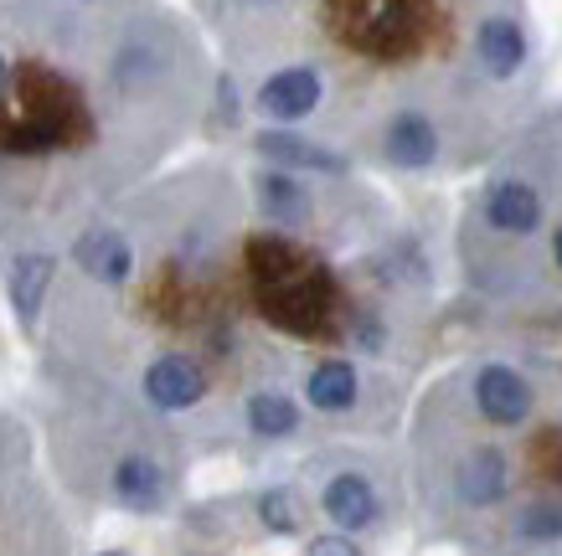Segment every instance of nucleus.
Returning a JSON list of instances; mask_svg holds the SVG:
<instances>
[{"label": "nucleus", "instance_id": "obj_10", "mask_svg": "<svg viewBox=\"0 0 562 556\" xmlns=\"http://www.w3.org/2000/svg\"><path fill=\"white\" fill-rule=\"evenodd\" d=\"M321 510L330 515V525H341L346 536L351 531H367L376 521V489L367 474H336V479H325L321 489Z\"/></svg>", "mask_w": 562, "mask_h": 556}, {"label": "nucleus", "instance_id": "obj_16", "mask_svg": "<svg viewBox=\"0 0 562 556\" xmlns=\"http://www.w3.org/2000/svg\"><path fill=\"white\" fill-rule=\"evenodd\" d=\"M254 150L269 155V160H284V166L321 170V175H341V170H346V160L336 150H325V145H315V139L290 135V129H263V135L254 139Z\"/></svg>", "mask_w": 562, "mask_h": 556}, {"label": "nucleus", "instance_id": "obj_22", "mask_svg": "<svg viewBox=\"0 0 562 556\" xmlns=\"http://www.w3.org/2000/svg\"><path fill=\"white\" fill-rule=\"evenodd\" d=\"M109 556H120V552H109Z\"/></svg>", "mask_w": 562, "mask_h": 556}, {"label": "nucleus", "instance_id": "obj_12", "mask_svg": "<svg viewBox=\"0 0 562 556\" xmlns=\"http://www.w3.org/2000/svg\"><path fill=\"white\" fill-rule=\"evenodd\" d=\"M52 279H57V258L52 253H36V248H21L16 258H11V304H16V320L32 330L36 315H42V304H47L52 294Z\"/></svg>", "mask_w": 562, "mask_h": 556}, {"label": "nucleus", "instance_id": "obj_18", "mask_svg": "<svg viewBox=\"0 0 562 556\" xmlns=\"http://www.w3.org/2000/svg\"><path fill=\"white\" fill-rule=\"evenodd\" d=\"M516 536L521 541H562V506L558 500H531L516 510Z\"/></svg>", "mask_w": 562, "mask_h": 556}, {"label": "nucleus", "instance_id": "obj_11", "mask_svg": "<svg viewBox=\"0 0 562 556\" xmlns=\"http://www.w3.org/2000/svg\"><path fill=\"white\" fill-rule=\"evenodd\" d=\"M485 222L506 237H531L542 227V196L527 181H495L485 191Z\"/></svg>", "mask_w": 562, "mask_h": 556}, {"label": "nucleus", "instance_id": "obj_8", "mask_svg": "<svg viewBox=\"0 0 562 556\" xmlns=\"http://www.w3.org/2000/svg\"><path fill=\"white\" fill-rule=\"evenodd\" d=\"M475 407L480 418L495 428H516L531 418V387L527 376H516L512 366H485L475 376Z\"/></svg>", "mask_w": 562, "mask_h": 556}, {"label": "nucleus", "instance_id": "obj_9", "mask_svg": "<svg viewBox=\"0 0 562 556\" xmlns=\"http://www.w3.org/2000/svg\"><path fill=\"white\" fill-rule=\"evenodd\" d=\"M506 489H512V464H506L501 449H470L460 458L454 495L464 506H495V500H506Z\"/></svg>", "mask_w": 562, "mask_h": 556}, {"label": "nucleus", "instance_id": "obj_17", "mask_svg": "<svg viewBox=\"0 0 562 556\" xmlns=\"http://www.w3.org/2000/svg\"><path fill=\"white\" fill-rule=\"evenodd\" d=\"M243 418H248V428H254L258 439H290L294 428H300V407L284 392H254L243 402Z\"/></svg>", "mask_w": 562, "mask_h": 556}, {"label": "nucleus", "instance_id": "obj_7", "mask_svg": "<svg viewBox=\"0 0 562 556\" xmlns=\"http://www.w3.org/2000/svg\"><path fill=\"white\" fill-rule=\"evenodd\" d=\"M382 155L397 170H428L439 160V124L424 109H397L382 124Z\"/></svg>", "mask_w": 562, "mask_h": 556}, {"label": "nucleus", "instance_id": "obj_20", "mask_svg": "<svg viewBox=\"0 0 562 556\" xmlns=\"http://www.w3.org/2000/svg\"><path fill=\"white\" fill-rule=\"evenodd\" d=\"M310 556H361V552L346 536H321V541H310Z\"/></svg>", "mask_w": 562, "mask_h": 556}, {"label": "nucleus", "instance_id": "obj_21", "mask_svg": "<svg viewBox=\"0 0 562 556\" xmlns=\"http://www.w3.org/2000/svg\"><path fill=\"white\" fill-rule=\"evenodd\" d=\"M552 258H558V269H562V227L552 232Z\"/></svg>", "mask_w": 562, "mask_h": 556}, {"label": "nucleus", "instance_id": "obj_4", "mask_svg": "<svg viewBox=\"0 0 562 556\" xmlns=\"http://www.w3.org/2000/svg\"><path fill=\"white\" fill-rule=\"evenodd\" d=\"M135 237L114 227V222H93L72 237V269L99 288H130L135 284Z\"/></svg>", "mask_w": 562, "mask_h": 556}, {"label": "nucleus", "instance_id": "obj_5", "mask_svg": "<svg viewBox=\"0 0 562 556\" xmlns=\"http://www.w3.org/2000/svg\"><path fill=\"white\" fill-rule=\"evenodd\" d=\"M206 387H212V376H206V366L187 351L155 355L150 366H145V376H139L145 402L160 407V412H191L196 402H206Z\"/></svg>", "mask_w": 562, "mask_h": 556}, {"label": "nucleus", "instance_id": "obj_3", "mask_svg": "<svg viewBox=\"0 0 562 556\" xmlns=\"http://www.w3.org/2000/svg\"><path fill=\"white\" fill-rule=\"evenodd\" d=\"M254 109L273 124H305L325 109V83L321 72L305 68V63H279V68L258 72L254 88Z\"/></svg>", "mask_w": 562, "mask_h": 556}, {"label": "nucleus", "instance_id": "obj_15", "mask_svg": "<svg viewBox=\"0 0 562 556\" xmlns=\"http://www.w3.org/2000/svg\"><path fill=\"white\" fill-rule=\"evenodd\" d=\"M361 397V376L351 361H321L305 376V402L315 412H351Z\"/></svg>", "mask_w": 562, "mask_h": 556}, {"label": "nucleus", "instance_id": "obj_14", "mask_svg": "<svg viewBox=\"0 0 562 556\" xmlns=\"http://www.w3.org/2000/svg\"><path fill=\"white\" fill-rule=\"evenodd\" d=\"M258 191V212L273 222V227H305L310 212H315V202H310V191L294 175H284V170H263L254 181Z\"/></svg>", "mask_w": 562, "mask_h": 556}, {"label": "nucleus", "instance_id": "obj_13", "mask_svg": "<svg viewBox=\"0 0 562 556\" xmlns=\"http://www.w3.org/2000/svg\"><path fill=\"white\" fill-rule=\"evenodd\" d=\"M109 489L130 510H160L166 506V469L150 454H124L114 464V474H109Z\"/></svg>", "mask_w": 562, "mask_h": 556}, {"label": "nucleus", "instance_id": "obj_6", "mask_svg": "<svg viewBox=\"0 0 562 556\" xmlns=\"http://www.w3.org/2000/svg\"><path fill=\"white\" fill-rule=\"evenodd\" d=\"M470 47H475V63L491 78H516V72L527 68V26L512 11L480 16L475 32H470Z\"/></svg>", "mask_w": 562, "mask_h": 556}, {"label": "nucleus", "instance_id": "obj_1", "mask_svg": "<svg viewBox=\"0 0 562 556\" xmlns=\"http://www.w3.org/2000/svg\"><path fill=\"white\" fill-rule=\"evenodd\" d=\"M196 42L171 11H83L16 0L0 11V227L63 212L99 170L145 160L191 109Z\"/></svg>", "mask_w": 562, "mask_h": 556}, {"label": "nucleus", "instance_id": "obj_19", "mask_svg": "<svg viewBox=\"0 0 562 556\" xmlns=\"http://www.w3.org/2000/svg\"><path fill=\"white\" fill-rule=\"evenodd\" d=\"M258 515H263V525L279 531V536H290L294 525H300V510H294L290 489H269V495H258Z\"/></svg>", "mask_w": 562, "mask_h": 556}, {"label": "nucleus", "instance_id": "obj_2", "mask_svg": "<svg viewBox=\"0 0 562 556\" xmlns=\"http://www.w3.org/2000/svg\"><path fill=\"white\" fill-rule=\"evenodd\" d=\"M243 273L254 288L258 315L294 340H325L336 336L341 320V284L336 269L315 248L284 227H258L243 237Z\"/></svg>", "mask_w": 562, "mask_h": 556}]
</instances>
